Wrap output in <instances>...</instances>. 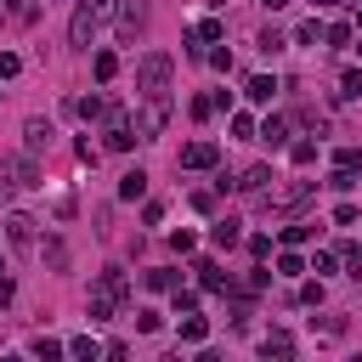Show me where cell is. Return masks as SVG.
<instances>
[{
  "mask_svg": "<svg viewBox=\"0 0 362 362\" xmlns=\"http://www.w3.org/2000/svg\"><path fill=\"white\" fill-rule=\"evenodd\" d=\"M345 266H351V277H362V249H356V243L345 249Z\"/></svg>",
  "mask_w": 362,
  "mask_h": 362,
  "instance_id": "cell-42",
  "label": "cell"
},
{
  "mask_svg": "<svg viewBox=\"0 0 362 362\" xmlns=\"http://www.w3.org/2000/svg\"><path fill=\"white\" fill-rule=\"evenodd\" d=\"M260 356H266V362H288V356H294V339H288L283 328H272V334L260 339Z\"/></svg>",
  "mask_w": 362,
  "mask_h": 362,
  "instance_id": "cell-9",
  "label": "cell"
},
{
  "mask_svg": "<svg viewBox=\"0 0 362 362\" xmlns=\"http://www.w3.org/2000/svg\"><path fill=\"white\" fill-rule=\"evenodd\" d=\"M0 362H23V356H0Z\"/></svg>",
  "mask_w": 362,
  "mask_h": 362,
  "instance_id": "cell-46",
  "label": "cell"
},
{
  "mask_svg": "<svg viewBox=\"0 0 362 362\" xmlns=\"http://www.w3.org/2000/svg\"><path fill=\"white\" fill-rule=\"evenodd\" d=\"M294 40H300V45H317V40H322V28H317V17H311V23H300V28H294Z\"/></svg>",
  "mask_w": 362,
  "mask_h": 362,
  "instance_id": "cell-30",
  "label": "cell"
},
{
  "mask_svg": "<svg viewBox=\"0 0 362 362\" xmlns=\"http://www.w3.org/2000/svg\"><path fill=\"white\" fill-rule=\"evenodd\" d=\"M260 141H266V147H283V141H288V119H277V113H272V119L260 124Z\"/></svg>",
  "mask_w": 362,
  "mask_h": 362,
  "instance_id": "cell-17",
  "label": "cell"
},
{
  "mask_svg": "<svg viewBox=\"0 0 362 362\" xmlns=\"http://www.w3.org/2000/svg\"><path fill=\"white\" fill-rule=\"evenodd\" d=\"M311 238H317V226H288L283 232V243H311Z\"/></svg>",
  "mask_w": 362,
  "mask_h": 362,
  "instance_id": "cell-35",
  "label": "cell"
},
{
  "mask_svg": "<svg viewBox=\"0 0 362 362\" xmlns=\"http://www.w3.org/2000/svg\"><path fill=\"white\" fill-rule=\"evenodd\" d=\"M283 45H288V34H283V28H266V34H260V51H266V57H277Z\"/></svg>",
  "mask_w": 362,
  "mask_h": 362,
  "instance_id": "cell-25",
  "label": "cell"
},
{
  "mask_svg": "<svg viewBox=\"0 0 362 362\" xmlns=\"http://www.w3.org/2000/svg\"><path fill=\"white\" fill-rule=\"evenodd\" d=\"M147 288H170V294H175V288H181V277H175L170 266H158V272H147Z\"/></svg>",
  "mask_w": 362,
  "mask_h": 362,
  "instance_id": "cell-23",
  "label": "cell"
},
{
  "mask_svg": "<svg viewBox=\"0 0 362 362\" xmlns=\"http://www.w3.org/2000/svg\"><path fill=\"white\" fill-rule=\"evenodd\" d=\"M170 74H175V57H170V51H147V57L136 62V90H141L147 102H164V96H170Z\"/></svg>",
  "mask_w": 362,
  "mask_h": 362,
  "instance_id": "cell-1",
  "label": "cell"
},
{
  "mask_svg": "<svg viewBox=\"0 0 362 362\" xmlns=\"http://www.w3.org/2000/svg\"><path fill=\"white\" fill-rule=\"evenodd\" d=\"M232 136H255V119L249 113H232Z\"/></svg>",
  "mask_w": 362,
  "mask_h": 362,
  "instance_id": "cell-39",
  "label": "cell"
},
{
  "mask_svg": "<svg viewBox=\"0 0 362 362\" xmlns=\"http://www.w3.org/2000/svg\"><path fill=\"white\" fill-rule=\"evenodd\" d=\"M311 192H317V181H294V187H283V192H260V209H300Z\"/></svg>",
  "mask_w": 362,
  "mask_h": 362,
  "instance_id": "cell-5",
  "label": "cell"
},
{
  "mask_svg": "<svg viewBox=\"0 0 362 362\" xmlns=\"http://www.w3.org/2000/svg\"><path fill=\"white\" fill-rule=\"evenodd\" d=\"M328 187H334V192H351V187H356V175H345V170H334V175H328Z\"/></svg>",
  "mask_w": 362,
  "mask_h": 362,
  "instance_id": "cell-40",
  "label": "cell"
},
{
  "mask_svg": "<svg viewBox=\"0 0 362 362\" xmlns=\"http://www.w3.org/2000/svg\"><path fill=\"white\" fill-rule=\"evenodd\" d=\"M249 255H255V260H266V255H272V238H266V232H255V238H249Z\"/></svg>",
  "mask_w": 362,
  "mask_h": 362,
  "instance_id": "cell-36",
  "label": "cell"
},
{
  "mask_svg": "<svg viewBox=\"0 0 362 362\" xmlns=\"http://www.w3.org/2000/svg\"><path fill=\"white\" fill-rule=\"evenodd\" d=\"M74 113H79V119H107V113H113V102L90 90V96H79V102H74Z\"/></svg>",
  "mask_w": 362,
  "mask_h": 362,
  "instance_id": "cell-11",
  "label": "cell"
},
{
  "mask_svg": "<svg viewBox=\"0 0 362 362\" xmlns=\"http://www.w3.org/2000/svg\"><path fill=\"white\" fill-rule=\"evenodd\" d=\"M90 74H96V79L107 85V79L119 74V57H113V51H96V62H90Z\"/></svg>",
  "mask_w": 362,
  "mask_h": 362,
  "instance_id": "cell-18",
  "label": "cell"
},
{
  "mask_svg": "<svg viewBox=\"0 0 362 362\" xmlns=\"http://www.w3.org/2000/svg\"><path fill=\"white\" fill-rule=\"evenodd\" d=\"M322 40H328V45H351V28H345V23H334V28H322Z\"/></svg>",
  "mask_w": 362,
  "mask_h": 362,
  "instance_id": "cell-34",
  "label": "cell"
},
{
  "mask_svg": "<svg viewBox=\"0 0 362 362\" xmlns=\"http://www.w3.org/2000/svg\"><path fill=\"white\" fill-rule=\"evenodd\" d=\"M311 6H322V11H328V6H339V0H311Z\"/></svg>",
  "mask_w": 362,
  "mask_h": 362,
  "instance_id": "cell-45",
  "label": "cell"
},
{
  "mask_svg": "<svg viewBox=\"0 0 362 362\" xmlns=\"http://www.w3.org/2000/svg\"><path fill=\"white\" fill-rule=\"evenodd\" d=\"M141 192H147V170H124V175H119V198H124V204H136Z\"/></svg>",
  "mask_w": 362,
  "mask_h": 362,
  "instance_id": "cell-13",
  "label": "cell"
},
{
  "mask_svg": "<svg viewBox=\"0 0 362 362\" xmlns=\"http://www.w3.org/2000/svg\"><path fill=\"white\" fill-rule=\"evenodd\" d=\"M113 6H119V0H79V11H74V23H68V40H74V45H90V34L113 17Z\"/></svg>",
  "mask_w": 362,
  "mask_h": 362,
  "instance_id": "cell-3",
  "label": "cell"
},
{
  "mask_svg": "<svg viewBox=\"0 0 362 362\" xmlns=\"http://www.w3.org/2000/svg\"><path fill=\"white\" fill-rule=\"evenodd\" d=\"M124 300H130V283H124V272H119V266H107V272L96 277V288H90V322H107Z\"/></svg>",
  "mask_w": 362,
  "mask_h": 362,
  "instance_id": "cell-2",
  "label": "cell"
},
{
  "mask_svg": "<svg viewBox=\"0 0 362 362\" xmlns=\"http://www.w3.org/2000/svg\"><path fill=\"white\" fill-rule=\"evenodd\" d=\"M260 6H266V11H283V6H288V0H260Z\"/></svg>",
  "mask_w": 362,
  "mask_h": 362,
  "instance_id": "cell-43",
  "label": "cell"
},
{
  "mask_svg": "<svg viewBox=\"0 0 362 362\" xmlns=\"http://www.w3.org/2000/svg\"><path fill=\"white\" fill-rule=\"evenodd\" d=\"M164 119H170V102H147V107L136 113V124H130V130H136V141H153V136L164 130Z\"/></svg>",
  "mask_w": 362,
  "mask_h": 362,
  "instance_id": "cell-6",
  "label": "cell"
},
{
  "mask_svg": "<svg viewBox=\"0 0 362 362\" xmlns=\"http://www.w3.org/2000/svg\"><path fill=\"white\" fill-rule=\"evenodd\" d=\"M215 158H221V147H215V141H187L175 164H181V170H209Z\"/></svg>",
  "mask_w": 362,
  "mask_h": 362,
  "instance_id": "cell-7",
  "label": "cell"
},
{
  "mask_svg": "<svg viewBox=\"0 0 362 362\" xmlns=\"http://www.w3.org/2000/svg\"><path fill=\"white\" fill-rule=\"evenodd\" d=\"M119 28H124V34H136V28H141V6H124V17H119Z\"/></svg>",
  "mask_w": 362,
  "mask_h": 362,
  "instance_id": "cell-33",
  "label": "cell"
},
{
  "mask_svg": "<svg viewBox=\"0 0 362 362\" xmlns=\"http://www.w3.org/2000/svg\"><path fill=\"white\" fill-rule=\"evenodd\" d=\"M334 170L356 175V170H362V147H339V153H334Z\"/></svg>",
  "mask_w": 362,
  "mask_h": 362,
  "instance_id": "cell-21",
  "label": "cell"
},
{
  "mask_svg": "<svg viewBox=\"0 0 362 362\" xmlns=\"http://www.w3.org/2000/svg\"><path fill=\"white\" fill-rule=\"evenodd\" d=\"M192 272H198V283H204V288H209V294H221V288H232V277H226V272H221V266H215V260H198V266H192Z\"/></svg>",
  "mask_w": 362,
  "mask_h": 362,
  "instance_id": "cell-10",
  "label": "cell"
},
{
  "mask_svg": "<svg viewBox=\"0 0 362 362\" xmlns=\"http://www.w3.org/2000/svg\"><path fill=\"white\" fill-rule=\"evenodd\" d=\"M175 311H187V317H192V311H198V294H192V288H175Z\"/></svg>",
  "mask_w": 362,
  "mask_h": 362,
  "instance_id": "cell-37",
  "label": "cell"
},
{
  "mask_svg": "<svg viewBox=\"0 0 362 362\" xmlns=\"http://www.w3.org/2000/svg\"><path fill=\"white\" fill-rule=\"evenodd\" d=\"M68 351H74V356H79V362H96V356H102V345H96V339H90V334H79V339H74V345H68Z\"/></svg>",
  "mask_w": 362,
  "mask_h": 362,
  "instance_id": "cell-24",
  "label": "cell"
},
{
  "mask_svg": "<svg viewBox=\"0 0 362 362\" xmlns=\"http://www.w3.org/2000/svg\"><path fill=\"white\" fill-rule=\"evenodd\" d=\"M288 158H294V164H317V141H294Z\"/></svg>",
  "mask_w": 362,
  "mask_h": 362,
  "instance_id": "cell-28",
  "label": "cell"
},
{
  "mask_svg": "<svg viewBox=\"0 0 362 362\" xmlns=\"http://www.w3.org/2000/svg\"><path fill=\"white\" fill-rule=\"evenodd\" d=\"M136 334H158V311H136Z\"/></svg>",
  "mask_w": 362,
  "mask_h": 362,
  "instance_id": "cell-38",
  "label": "cell"
},
{
  "mask_svg": "<svg viewBox=\"0 0 362 362\" xmlns=\"http://www.w3.org/2000/svg\"><path fill=\"white\" fill-rule=\"evenodd\" d=\"M204 334H209L204 317H181V339H187V345H204Z\"/></svg>",
  "mask_w": 362,
  "mask_h": 362,
  "instance_id": "cell-20",
  "label": "cell"
},
{
  "mask_svg": "<svg viewBox=\"0 0 362 362\" xmlns=\"http://www.w3.org/2000/svg\"><path fill=\"white\" fill-rule=\"evenodd\" d=\"M170 243H175V255H192V249H198V238H192L187 226H181V232H170Z\"/></svg>",
  "mask_w": 362,
  "mask_h": 362,
  "instance_id": "cell-31",
  "label": "cell"
},
{
  "mask_svg": "<svg viewBox=\"0 0 362 362\" xmlns=\"http://www.w3.org/2000/svg\"><path fill=\"white\" fill-rule=\"evenodd\" d=\"M23 136H28V158H40V153L51 147V124H45V119H28V130H23Z\"/></svg>",
  "mask_w": 362,
  "mask_h": 362,
  "instance_id": "cell-12",
  "label": "cell"
},
{
  "mask_svg": "<svg viewBox=\"0 0 362 362\" xmlns=\"http://www.w3.org/2000/svg\"><path fill=\"white\" fill-rule=\"evenodd\" d=\"M45 266H51V272L68 266V243H62V238H45Z\"/></svg>",
  "mask_w": 362,
  "mask_h": 362,
  "instance_id": "cell-19",
  "label": "cell"
},
{
  "mask_svg": "<svg viewBox=\"0 0 362 362\" xmlns=\"http://www.w3.org/2000/svg\"><path fill=\"white\" fill-rule=\"evenodd\" d=\"M334 226H356V204H339L334 209Z\"/></svg>",
  "mask_w": 362,
  "mask_h": 362,
  "instance_id": "cell-41",
  "label": "cell"
},
{
  "mask_svg": "<svg viewBox=\"0 0 362 362\" xmlns=\"http://www.w3.org/2000/svg\"><path fill=\"white\" fill-rule=\"evenodd\" d=\"M40 187V158L17 153V158H0V192H34Z\"/></svg>",
  "mask_w": 362,
  "mask_h": 362,
  "instance_id": "cell-4",
  "label": "cell"
},
{
  "mask_svg": "<svg viewBox=\"0 0 362 362\" xmlns=\"http://www.w3.org/2000/svg\"><path fill=\"white\" fill-rule=\"evenodd\" d=\"M243 96H249V102H272V96H277V79H272V74H255V79L243 85Z\"/></svg>",
  "mask_w": 362,
  "mask_h": 362,
  "instance_id": "cell-14",
  "label": "cell"
},
{
  "mask_svg": "<svg viewBox=\"0 0 362 362\" xmlns=\"http://www.w3.org/2000/svg\"><path fill=\"white\" fill-rule=\"evenodd\" d=\"M266 181H272V170H266V164H249V170H243V175H238L232 187H238V192H260Z\"/></svg>",
  "mask_w": 362,
  "mask_h": 362,
  "instance_id": "cell-15",
  "label": "cell"
},
{
  "mask_svg": "<svg viewBox=\"0 0 362 362\" xmlns=\"http://www.w3.org/2000/svg\"><path fill=\"white\" fill-rule=\"evenodd\" d=\"M198 362H221V356H215V351H198Z\"/></svg>",
  "mask_w": 362,
  "mask_h": 362,
  "instance_id": "cell-44",
  "label": "cell"
},
{
  "mask_svg": "<svg viewBox=\"0 0 362 362\" xmlns=\"http://www.w3.org/2000/svg\"><path fill=\"white\" fill-rule=\"evenodd\" d=\"M221 34H226L221 17H204V23H198V40H221Z\"/></svg>",
  "mask_w": 362,
  "mask_h": 362,
  "instance_id": "cell-29",
  "label": "cell"
},
{
  "mask_svg": "<svg viewBox=\"0 0 362 362\" xmlns=\"http://www.w3.org/2000/svg\"><path fill=\"white\" fill-rule=\"evenodd\" d=\"M34 226H40L34 215L11 209V215H6V238H11V249H28V243H34Z\"/></svg>",
  "mask_w": 362,
  "mask_h": 362,
  "instance_id": "cell-8",
  "label": "cell"
},
{
  "mask_svg": "<svg viewBox=\"0 0 362 362\" xmlns=\"http://www.w3.org/2000/svg\"><path fill=\"white\" fill-rule=\"evenodd\" d=\"M339 96H345V102L362 96V68H345V74H339Z\"/></svg>",
  "mask_w": 362,
  "mask_h": 362,
  "instance_id": "cell-22",
  "label": "cell"
},
{
  "mask_svg": "<svg viewBox=\"0 0 362 362\" xmlns=\"http://www.w3.org/2000/svg\"><path fill=\"white\" fill-rule=\"evenodd\" d=\"M34 356H40V362H62V345H57V339H45V334H40V339H34Z\"/></svg>",
  "mask_w": 362,
  "mask_h": 362,
  "instance_id": "cell-27",
  "label": "cell"
},
{
  "mask_svg": "<svg viewBox=\"0 0 362 362\" xmlns=\"http://www.w3.org/2000/svg\"><path fill=\"white\" fill-rule=\"evenodd\" d=\"M23 74V57H11V51H0V79H17Z\"/></svg>",
  "mask_w": 362,
  "mask_h": 362,
  "instance_id": "cell-32",
  "label": "cell"
},
{
  "mask_svg": "<svg viewBox=\"0 0 362 362\" xmlns=\"http://www.w3.org/2000/svg\"><path fill=\"white\" fill-rule=\"evenodd\" d=\"M356 57H362V40H356Z\"/></svg>",
  "mask_w": 362,
  "mask_h": 362,
  "instance_id": "cell-47",
  "label": "cell"
},
{
  "mask_svg": "<svg viewBox=\"0 0 362 362\" xmlns=\"http://www.w3.org/2000/svg\"><path fill=\"white\" fill-rule=\"evenodd\" d=\"M238 226H243V221H232V215H226V221H215V226H209V238H215V249H232V243L243 238Z\"/></svg>",
  "mask_w": 362,
  "mask_h": 362,
  "instance_id": "cell-16",
  "label": "cell"
},
{
  "mask_svg": "<svg viewBox=\"0 0 362 362\" xmlns=\"http://www.w3.org/2000/svg\"><path fill=\"white\" fill-rule=\"evenodd\" d=\"M277 272H283V277H300V272H305V260H300L294 249H283V255H277Z\"/></svg>",
  "mask_w": 362,
  "mask_h": 362,
  "instance_id": "cell-26",
  "label": "cell"
}]
</instances>
